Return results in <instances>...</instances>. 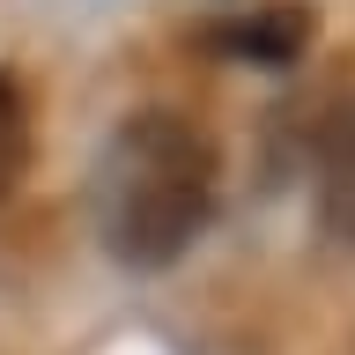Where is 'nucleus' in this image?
Wrapping results in <instances>:
<instances>
[{"label": "nucleus", "mask_w": 355, "mask_h": 355, "mask_svg": "<svg viewBox=\"0 0 355 355\" xmlns=\"http://www.w3.org/2000/svg\"><path fill=\"white\" fill-rule=\"evenodd\" d=\"M318 222L340 244H355V96L326 119L318 141Z\"/></svg>", "instance_id": "obj_3"}, {"label": "nucleus", "mask_w": 355, "mask_h": 355, "mask_svg": "<svg viewBox=\"0 0 355 355\" xmlns=\"http://www.w3.org/2000/svg\"><path fill=\"white\" fill-rule=\"evenodd\" d=\"M215 141L185 111H133L111 126L89 171V222L119 266L155 274L185 259V244L215 215Z\"/></svg>", "instance_id": "obj_1"}, {"label": "nucleus", "mask_w": 355, "mask_h": 355, "mask_svg": "<svg viewBox=\"0 0 355 355\" xmlns=\"http://www.w3.org/2000/svg\"><path fill=\"white\" fill-rule=\"evenodd\" d=\"M311 30H318L311 8L274 0V8H252V15H237V22H215L207 37H215V52H230V60H244V67H296Z\"/></svg>", "instance_id": "obj_2"}, {"label": "nucleus", "mask_w": 355, "mask_h": 355, "mask_svg": "<svg viewBox=\"0 0 355 355\" xmlns=\"http://www.w3.org/2000/svg\"><path fill=\"white\" fill-rule=\"evenodd\" d=\"M30 171V89L15 74H0V207Z\"/></svg>", "instance_id": "obj_4"}]
</instances>
